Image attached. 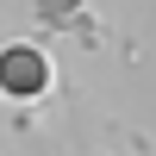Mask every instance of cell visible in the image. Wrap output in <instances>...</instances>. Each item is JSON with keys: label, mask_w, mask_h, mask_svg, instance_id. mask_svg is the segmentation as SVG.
<instances>
[{"label": "cell", "mask_w": 156, "mask_h": 156, "mask_svg": "<svg viewBox=\"0 0 156 156\" xmlns=\"http://www.w3.org/2000/svg\"><path fill=\"white\" fill-rule=\"evenodd\" d=\"M31 69H37V62H31V56H12V87H31V81H37V75H31Z\"/></svg>", "instance_id": "1"}]
</instances>
